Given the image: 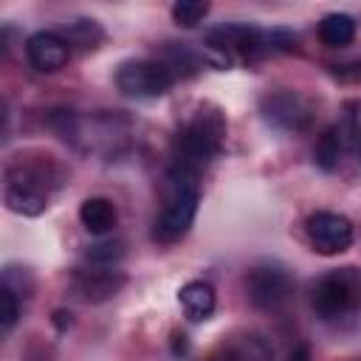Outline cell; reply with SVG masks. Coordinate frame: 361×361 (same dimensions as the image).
<instances>
[{
    "mask_svg": "<svg viewBox=\"0 0 361 361\" xmlns=\"http://www.w3.org/2000/svg\"><path fill=\"white\" fill-rule=\"evenodd\" d=\"M169 180H172L169 200L152 226V237L158 243H178L189 231V226L197 214V200H200L195 180H180V178H169Z\"/></svg>",
    "mask_w": 361,
    "mask_h": 361,
    "instance_id": "3",
    "label": "cell"
},
{
    "mask_svg": "<svg viewBox=\"0 0 361 361\" xmlns=\"http://www.w3.org/2000/svg\"><path fill=\"white\" fill-rule=\"evenodd\" d=\"M124 285V274L110 271V268H90V271H76L73 276V290L85 302H104L116 296Z\"/></svg>",
    "mask_w": 361,
    "mask_h": 361,
    "instance_id": "10",
    "label": "cell"
},
{
    "mask_svg": "<svg viewBox=\"0 0 361 361\" xmlns=\"http://www.w3.org/2000/svg\"><path fill=\"white\" fill-rule=\"evenodd\" d=\"M206 14H209V3H200V0H180L172 6V20L183 28L197 25Z\"/></svg>",
    "mask_w": 361,
    "mask_h": 361,
    "instance_id": "19",
    "label": "cell"
},
{
    "mask_svg": "<svg viewBox=\"0 0 361 361\" xmlns=\"http://www.w3.org/2000/svg\"><path fill=\"white\" fill-rule=\"evenodd\" d=\"M262 118L276 130H302L310 121V102L293 90H276L262 99Z\"/></svg>",
    "mask_w": 361,
    "mask_h": 361,
    "instance_id": "7",
    "label": "cell"
},
{
    "mask_svg": "<svg viewBox=\"0 0 361 361\" xmlns=\"http://www.w3.org/2000/svg\"><path fill=\"white\" fill-rule=\"evenodd\" d=\"M79 220L90 234H107L116 226L118 212H116L113 200H107V197H87L79 206Z\"/></svg>",
    "mask_w": 361,
    "mask_h": 361,
    "instance_id": "12",
    "label": "cell"
},
{
    "mask_svg": "<svg viewBox=\"0 0 361 361\" xmlns=\"http://www.w3.org/2000/svg\"><path fill=\"white\" fill-rule=\"evenodd\" d=\"M178 302H180L183 313H186L192 322H203V319L212 316L217 299H214V288H212L209 282L195 279V282H186V285L180 288Z\"/></svg>",
    "mask_w": 361,
    "mask_h": 361,
    "instance_id": "11",
    "label": "cell"
},
{
    "mask_svg": "<svg viewBox=\"0 0 361 361\" xmlns=\"http://www.w3.org/2000/svg\"><path fill=\"white\" fill-rule=\"evenodd\" d=\"M25 56L31 62V68H37L39 73H54L59 68L68 65L71 59V45L62 34L54 31H37L34 37H28L25 42Z\"/></svg>",
    "mask_w": 361,
    "mask_h": 361,
    "instance_id": "8",
    "label": "cell"
},
{
    "mask_svg": "<svg viewBox=\"0 0 361 361\" xmlns=\"http://www.w3.org/2000/svg\"><path fill=\"white\" fill-rule=\"evenodd\" d=\"M45 200L48 195L34 189V186H23V183H6V206L17 214H39L45 209Z\"/></svg>",
    "mask_w": 361,
    "mask_h": 361,
    "instance_id": "13",
    "label": "cell"
},
{
    "mask_svg": "<svg viewBox=\"0 0 361 361\" xmlns=\"http://www.w3.org/2000/svg\"><path fill=\"white\" fill-rule=\"evenodd\" d=\"M319 39L330 48L350 45L355 39V20L350 14H327L319 23Z\"/></svg>",
    "mask_w": 361,
    "mask_h": 361,
    "instance_id": "14",
    "label": "cell"
},
{
    "mask_svg": "<svg viewBox=\"0 0 361 361\" xmlns=\"http://www.w3.org/2000/svg\"><path fill=\"white\" fill-rule=\"evenodd\" d=\"M288 361H310V350L302 344V347H296L293 353H290V358Z\"/></svg>",
    "mask_w": 361,
    "mask_h": 361,
    "instance_id": "23",
    "label": "cell"
},
{
    "mask_svg": "<svg viewBox=\"0 0 361 361\" xmlns=\"http://www.w3.org/2000/svg\"><path fill=\"white\" fill-rule=\"evenodd\" d=\"M102 28L96 20H73L68 28H65V39L68 45H79V48H96L102 42Z\"/></svg>",
    "mask_w": 361,
    "mask_h": 361,
    "instance_id": "17",
    "label": "cell"
},
{
    "mask_svg": "<svg viewBox=\"0 0 361 361\" xmlns=\"http://www.w3.org/2000/svg\"><path fill=\"white\" fill-rule=\"evenodd\" d=\"M245 290L254 307L262 310H274L279 305H285L293 293V279L285 268L276 265H257L248 271L245 276Z\"/></svg>",
    "mask_w": 361,
    "mask_h": 361,
    "instance_id": "5",
    "label": "cell"
},
{
    "mask_svg": "<svg viewBox=\"0 0 361 361\" xmlns=\"http://www.w3.org/2000/svg\"><path fill=\"white\" fill-rule=\"evenodd\" d=\"M358 361H361V358H358Z\"/></svg>",
    "mask_w": 361,
    "mask_h": 361,
    "instance_id": "24",
    "label": "cell"
},
{
    "mask_svg": "<svg viewBox=\"0 0 361 361\" xmlns=\"http://www.w3.org/2000/svg\"><path fill=\"white\" fill-rule=\"evenodd\" d=\"M223 138H226V121H223V116L217 110L200 107L192 116V121L175 138L169 178L195 180L197 172L223 149Z\"/></svg>",
    "mask_w": 361,
    "mask_h": 361,
    "instance_id": "1",
    "label": "cell"
},
{
    "mask_svg": "<svg viewBox=\"0 0 361 361\" xmlns=\"http://www.w3.org/2000/svg\"><path fill=\"white\" fill-rule=\"evenodd\" d=\"M3 288H8L17 299H28L34 293V276L28 268H20V265H6L3 271Z\"/></svg>",
    "mask_w": 361,
    "mask_h": 361,
    "instance_id": "18",
    "label": "cell"
},
{
    "mask_svg": "<svg viewBox=\"0 0 361 361\" xmlns=\"http://www.w3.org/2000/svg\"><path fill=\"white\" fill-rule=\"evenodd\" d=\"M121 257V245L118 243H99V245H90L87 248V259L96 262V265H113L116 259Z\"/></svg>",
    "mask_w": 361,
    "mask_h": 361,
    "instance_id": "22",
    "label": "cell"
},
{
    "mask_svg": "<svg viewBox=\"0 0 361 361\" xmlns=\"http://www.w3.org/2000/svg\"><path fill=\"white\" fill-rule=\"evenodd\" d=\"M166 56H169V62H164V65L169 68V73H172V71H178L180 76H189V73H195V71H197V59H195V54H192L186 45L166 48ZM172 76H175V73H172Z\"/></svg>",
    "mask_w": 361,
    "mask_h": 361,
    "instance_id": "20",
    "label": "cell"
},
{
    "mask_svg": "<svg viewBox=\"0 0 361 361\" xmlns=\"http://www.w3.org/2000/svg\"><path fill=\"white\" fill-rule=\"evenodd\" d=\"M341 152H344V141H341L338 127H327V130L319 135L316 147H313V158H316L319 169H324V172L338 169V164H341Z\"/></svg>",
    "mask_w": 361,
    "mask_h": 361,
    "instance_id": "15",
    "label": "cell"
},
{
    "mask_svg": "<svg viewBox=\"0 0 361 361\" xmlns=\"http://www.w3.org/2000/svg\"><path fill=\"white\" fill-rule=\"evenodd\" d=\"M206 42L214 48V51H223V54H240V56H254L257 51H262L265 45V37L259 28L254 25H245V23H226L220 28H212Z\"/></svg>",
    "mask_w": 361,
    "mask_h": 361,
    "instance_id": "9",
    "label": "cell"
},
{
    "mask_svg": "<svg viewBox=\"0 0 361 361\" xmlns=\"http://www.w3.org/2000/svg\"><path fill=\"white\" fill-rule=\"evenodd\" d=\"M17 316H20V299L8 288H0V324H3V333H8L14 327Z\"/></svg>",
    "mask_w": 361,
    "mask_h": 361,
    "instance_id": "21",
    "label": "cell"
},
{
    "mask_svg": "<svg viewBox=\"0 0 361 361\" xmlns=\"http://www.w3.org/2000/svg\"><path fill=\"white\" fill-rule=\"evenodd\" d=\"M175 76L164 62L155 59H130L116 71V87L133 99H155L172 87Z\"/></svg>",
    "mask_w": 361,
    "mask_h": 361,
    "instance_id": "4",
    "label": "cell"
},
{
    "mask_svg": "<svg viewBox=\"0 0 361 361\" xmlns=\"http://www.w3.org/2000/svg\"><path fill=\"white\" fill-rule=\"evenodd\" d=\"M338 133H341L344 149H347L355 161H361V116H358V107H355V104H347V107H344Z\"/></svg>",
    "mask_w": 361,
    "mask_h": 361,
    "instance_id": "16",
    "label": "cell"
},
{
    "mask_svg": "<svg viewBox=\"0 0 361 361\" xmlns=\"http://www.w3.org/2000/svg\"><path fill=\"white\" fill-rule=\"evenodd\" d=\"M361 307V271L336 268L324 274L313 288V310L322 319H338Z\"/></svg>",
    "mask_w": 361,
    "mask_h": 361,
    "instance_id": "2",
    "label": "cell"
},
{
    "mask_svg": "<svg viewBox=\"0 0 361 361\" xmlns=\"http://www.w3.org/2000/svg\"><path fill=\"white\" fill-rule=\"evenodd\" d=\"M307 237L319 254H338L353 243V223L338 212H313L307 217Z\"/></svg>",
    "mask_w": 361,
    "mask_h": 361,
    "instance_id": "6",
    "label": "cell"
}]
</instances>
